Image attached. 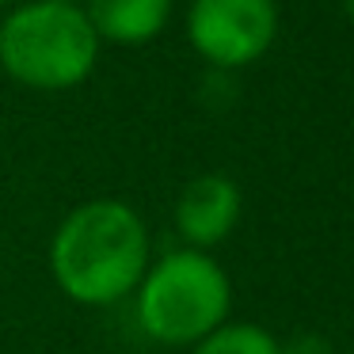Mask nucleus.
Instances as JSON below:
<instances>
[{
	"instance_id": "f257e3e1",
	"label": "nucleus",
	"mask_w": 354,
	"mask_h": 354,
	"mask_svg": "<svg viewBox=\"0 0 354 354\" xmlns=\"http://www.w3.org/2000/svg\"><path fill=\"white\" fill-rule=\"evenodd\" d=\"M50 270L57 290L77 305H115L141 286L149 270V229L138 209L118 198L77 206L54 232Z\"/></svg>"
},
{
	"instance_id": "f03ea898",
	"label": "nucleus",
	"mask_w": 354,
	"mask_h": 354,
	"mask_svg": "<svg viewBox=\"0 0 354 354\" xmlns=\"http://www.w3.org/2000/svg\"><path fill=\"white\" fill-rule=\"evenodd\" d=\"M100 62V35L84 8L35 0L0 24V65L12 80L39 92H65L92 77Z\"/></svg>"
},
{
	"instance_id": "7ed1b4c3",
	"label": "nucleus",
	"mask_w": 354,
	"mask_h": 354,
	"mask_svg": "<svg viewBox=\"0 0 354 354\" xmlns=\"http://www.w3.org/2000/svg\"><path fill=\"white\" fill-rule=\"evenodd\" d=\"M229 274L198 248L168 252L138 286V320L164 346H194L229 320Z\"/></svg>"
},
{
	"instance_id": "20e7f679",
	"label": "nucleus",
	"mask_w": 354,
	"mask_h": 354,
	"mask_svg": "<svg viewBox=\"0 0 354 354\" xmlns=\"http://www.w3.org/2000/svg\"><path fill=\"white\" fill-rule=\"evenodd\" d=\"M191 46L217 69L259 62L278 35L274 0H194L187 16Z\"/></svg>"
},
{
	"instance_id": "39448f33",
	"label": "nucleus",
	"mask_w": 354,
	"mask_h": 354,
	"mask_svg": "<svg viewBox=\"0 0 354 354\" xmlns=\"http://www.w3.org/2000/svg\"><path fill=\"white\" fill-rule=\"evenodd\" d=\"M240 206V187L229 176H198L183 187L176 202V229L187 248L206 252L236 229Z\"/></svg>"
},
{
	"instance_id": "423d86ee",
	"label": "nucleus",
	"mask_w": 354,
	"mask_h": 354,
	"mask_svg": "<svg viewBox=\"0 0 354 354\" xmlns=\"http://www.w3.org/2000/svg\"><path fill=\"white\" fill-rule=\"evenodd\" d=\"M84 16L100 39L118 46H141L164 31L171 0H84Z\"/></svg>"
},
{
	"instance_id": "0eeeda50",
	"label": "nucleus",
	"mask_w": 354,
	"mask_h": 354,
	"mask_svg": "<svg viewBox=\"0 0 354 354\" xmlns=\"http://www.w3.org/2000/svg\"><path fill=\"white\" fill-rule=\"evenodd\" d=\"M191 354H282V346L259 324H221L198 339Z\"/></svg>"
},
{
	"instance_id": "6e6552de",
	"label": "nucleus",
	"mask_w": 354,
	"mask_h": 354,
	"mask_svg": "<svg viewBox=\"0 0 354 354\" xmlns=\"http://www.w3.org/2000/svg\"><path fill=\"white\" fill-rule=\"evenodd\" d=\"M343 12H346V19L354 24V0H343Z\"/></svg>"
},
{
	"instance_id": "1a4fd4ad",
	"label": "nucleus",
	"mask_w": 354,
	"mask_h": 354,
	"mask_svg": "<svg viewBox=\"0 0 354 354\" xmlns=\"http://www.w3.org/2000/svg\"><path fill=\"white\" fill-rule=\"evenodd\" d=\"M57 4H77V0H57Z\"/></svg>"
},
{
	"instance_id": "9d476101",
	"label": "nucleus",
	"mask_w": 354,
	"mask_h": 354,
	"mask_svg": "<svg viewBox=\"0 0 354 354\" xmlns=\"http://www.w3.org/2000/svg\"><path fill=\"white\" fill-rule=\"evenodd\" d=\"M4 4H8V0H0V8H4Z\"/></svg>"
}]
</instances>
